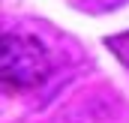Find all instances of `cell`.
I'll return each mask as SVG.
<instances>
[{"label": "cell", "instance_id": "obj_1", "mask_svg": "<svg viewBox=\"0 0 129 123\" xmlns=\"http://www.w3.org/2000/svg\"><path fill=\"white\" fill-rule=\"evenodd\" d=\"M0 78L9 90H30L48 78V54L39 39L6 33L0 45Z\"/></svg>", "mask_w": 129, "mask_h": 123}]
</instances>
